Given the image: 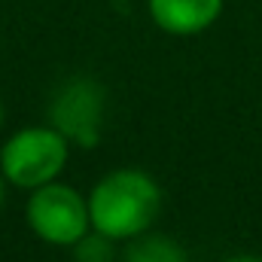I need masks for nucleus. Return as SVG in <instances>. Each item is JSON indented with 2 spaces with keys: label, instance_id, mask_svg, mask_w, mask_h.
<instances>
[{
  "label": "nucleus",
  "instance_id": "obj_1",
  "mask_svg": "<svg viewBox=\"0 0 262 262\" xmlns=\"http://www.w3.org/2000/svg\"><path fill=\"white\" fill-rule=\"evenodd\" d=\"M162 210V186L140 168H116L89 192L92 229L113 241H131L152 229Z\"/></svg>",
  "mask_w": 262,
  "mask_h": 262
},
{
  "label": "nucleus",
  "instance_id": "obj_2",
  "mask_svg": "<svg viewBox=\"0 0 262 262\" xmlns=\"http://www.w3.org/2000/svg\"><path fill=\"white\" fill-rule=\"evenodd\" d=\"M70 159V140L52 125H28L0 146V174L9 186L37 189L61 177Z\"/></svg>",
  "mask_w": 262,
  "mask_h": 262
},
{
  "label": "nucleus",
  "instance_id": "obj_3",
  "mask_svg": "<svg viewBox=\"0 0 262 262\" xmlns=\"http://www.w3.org/2000/svg\"><path fill=\"white\" fill-rule=\"evenodd\" d=\"M25 220L31 232L52 247H73L92 229L89 198H82L73 186L58 180L31 189V198L25 204Z\"/></svg>",
  "mask_w": 262,
  "mask_h": 262
},
{
  "label": "nucleus",
  "instance_id": "obj_4",
  "mask_svg": "<svg viewBox=\"0 0 262 262\" xmlns=\"http://www.w3.org/2000/svg\"><path fill=\"white\" fill-rule=\"evenodd\" d=\"M104 85L92 76H73L55 92L49 119L76 146H95L104 122Z\"/></svg>",
  "mask_w": 262,
  "mask_h": 262
},
{
  "label": "nucleus",
  "instance_id": "obj_5",
  "mask_svg": "<svg viewBox=\"0 0 262 262\" xmlns=\"http://www.w3.org/2000/svg\"><path fill=\"white\" fill-rule=\"evenodd\" d=\"M226 0H146L149 18L159 31L171 37L204 34L223 15Z\"/></svg>",
  "mask_w": 262,
  "mask_h": 262
},
{
  "label": "nucleus",
  "instance_id": "obj_6",
  "mask_svg": "<svg viewBox=\"0 0 262 262\" xmlns=\"http://www.w3.org/2000/svg\"><path fill=\"white\" fill-rule=\"evenodd\" d=\"M125 262H186V250L180 241L159 235V232H143L131 238L125 247Z\"/></svg>",
  "mask_w": 262,
  "mask_h": 262
},
{
  "label": "nucleus",
  "instance_id": "obj_7",
  "mask_svg": "<svg viewBox=\"0 0 262 262\" xmlns=\"http://www.w3.org/2000/svg\"><path fill=\"white\" fill-rule=\"evenodd\" d=\"M113 238L101 235L98 229H89L76 244H73V259L76 262H113L116 250H113Z\"/></svg>",
  "mask_w": 262,
  "mask_h": 262
},
{
  "label": "nucleus",
  "instance_id": "obj_8",
  "mask_svg": "<svg viewBox=\"0 0 262 262\" xmlns=\"http://www.w3.org/2000/svg\"><path fill=\"white\" fill-rule=\"evenodd\" d=\"M223 262H262V256H253V253H238V256H229Z\"/></svg>",
  "mask_w": 262,
  "mask_h": 262
},
{
  "label": "nucleus",
  "instance_id": "obj_9",
  "mask_svg": "<svg viewBox=\"0 0 262 262\" xmlns=\"http://www.w3.org/2000/svg\"><path fill=\"white\" fill-rule=\"evenodd\" d=\"M3 198H6V177L0 174V207H3Z\"/></svg>",
  "mask_w": 262,
  "mask_h": 262
},
{
  "label": "nucleus",
  "instance_id": "obj_10",
  "mask_svg": "<svg viewBox=\"0 0 262 262\" xmlns=\"http://www.w3.org/2000/svg\"><path fill=\"white\" fill-rule=\"evenodd\" d=\"M0 125H3V101H0Z\"/></svg>",
  "mask_w": 262,
  "mask_h": 262
}]
</instances>
